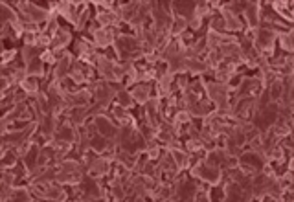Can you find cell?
Listing matches in <instances>:
<instances>
[{
	"instance_id": "cell-1",
	"label": "cell",
	"mask_w": 294,
	"mask_h": 202,
	"mask_svg": "<svg viewBox=\"0 0 294 202\" xmlns=\"http://www.w3.org/2000/svg\"><path fill=\"white\" fill-rule=\"evenodd\" d=\"M189 175H193L195 179L202 180V182H206V184L210 186H221L224 180L223 169L212 168L204 160H199L193 168H189Z\"/></svg>"
},
{
	"instance_id": "cell-2",
	"label": "cell",
	"mask_w": 294,
	"mask_h": 202,
	"mask_svg": "<svg viewBox=\"0 0 294 202\" xmlns=\"http://www.w3.org/2000/svg\"><path fill=\"white\" fill-rule=\"evenodd\" d=\"M111 171H112V160H109L105 156H96V158H92V162L88 164L87 168V175L96 180L105 179L107 175H111Z\"/></svg>"
},
{
	"instance_id": "cell-3",
	"label": "cell",
	"mask_w": 294,
	"mask_h": 202,
	"mask_svg": "<svg viewBox=\"0 0 294 202\" xmlns=\"http://www.w3.org/2000/svg\"><path fill=\"white\" fill-rule=\"evenodd\" d=\"M221 17H223V20H224V33H226V31L232 35L245 33V24H243L241 17H237V15L226 11V9L221 11Z\"/></svg>"
},
{
	"instance_id": "cell-4",
	"label": "cell",
	"mask_w": 294,
	"mask_h": 202,
	"mask_svg": "<svg viewBox=\"0 0 294 202\" xmlns=\"http://www.w3.org/2000/svg\"><path fill=\"white\" fill-rule=\"evenodd\" d=\"M70 42H72L70 29H66L61 26V29L52 37V50H55V52H63V50H66V46H68Z\"/></svg>"
},
{
	"instance_id": "cell-5",
	"label": "cell",
	"mask_w": 294,
	"mask_h": 202,
	"mask_svg": "<svg viewBox=\"0 0 294 202\" xmlns=\"http://www.w3.org/2000/svg\"><path fill=\"white\" fill-rule=\"evenodd\" d=\"M151 87H153L151 83H138V85H135L133 88H129L131 96L135 99V103L146 105L147 99L151 98Z\"/></svg>"
},
{
	"instance_id": "cell-6",
	"label": "cell",
	"mask_w": 294,
	"mask_h": 202,
	"mask_svg": "<svg viewBox=\"0 0 294 202\" xmlns=\"http://www.w3.org/2000/svg\"><path fill=\"white\" fill-rule=\"evenodd\" d=\"M245 18H247L250 29H258L259 28V2H247V7L243 11Z\"/></svg>"
},
{
	"instance_id": "cell-7",
	"label": "cell",
	"mask_w": 294,
	"mask_h": 202,
	"mask_svg": "<svg viewBox=\"0 0 294 202\" xmlns=\"http://www.w3.org/2000/svg\"><path fill=\"white\" fill-rule=\"evenodd\" d=\"M26 70H28V75H33L37 79H48V77H50V74L44 70V63H42L41 57L33 59V61L26 66Z\"/></svg>"
},
{
	"instance_id": "cell-8",
	"label": "cell",
	"mask_w": 294,
	"mask_h": 202,
	"mask_svg": "<svg viewBox=\"0 0 294 202\" xmlns=\"http://www.w3.org/2000/svg\"><path fill=\"white\" fill-rule=\"evenodd\" d=\"M18 87H20V90H24V92L28 94L29 98H35L37 94L41 92V88H39V79L33 77V75H28Z\"/></svg>"
},
{
	"instance_id": "cell-9",
	"label": "cell",
	"mask_w": 294,
	"mask_h": 202,
	"mask_svg": "<svg viewBox=\"0 0 294 202\" xmlns=\"http://www.w3.org/2000/svg\"><path fill=\"white\" fill-rule=\"evenodd\" d=\"M138 7H140V2H129V4H122L120 7V13H122V22L129 24L133 18L138 15Z\"/></svg>"
},
{
	"instance_id": "cell-10",
	"label": "cell",
	"mask_w": 294,
	"mask_h": 202,
	"mask_svg": "<svg viewBox=\"0 0 294 202\" xmlns=\"http://www.w3.org/2000/svg\"><path fill=\"white\" fill-rule=\"evenodd\" d=\"M44 52V50H41L39 46H29V44H24L22 48H20V55H22V64L24 66H28L33 59L41 57V53Z\"/></svg>"
},
{
	"instance_id": "cell-11",
	"label": "cell",
	"mask_w": 294,
	"mask_h": 202,
	"mask_svg": "<svg viewBox=\"0 0 294 202\" xmlns=\"http://www.w3.org/2000/svg\"><path fill=\"white\" fill-rule=\"evenodd\" d=\"M276 40L280 48L285 50L287 53H291L294 50V37H293V29H289V31H280L276 35Z\"/></svg>"
},
{
	"instance_id": "cell-12",
	"label": "cell",
	"mask_w": 294,
	"mask_h": 202,
	"mask_svg": "<svg viewBox=\"0 0 294 202\" xmlns=\"http://www.w3.org/2000/svg\"><path fill=\"white\" fill-rule=\"evenodd\" d=\"M68 195H66V190L63 184H57V182H53L50 188H48V193H46V201H66Z\"/></svg>"
},
{
	"instance_id": "cell-13",
	"label": "cell",
	"mask_w": 294,
	"mask_h": 202,
	"mask_svg": "<svg viewBox=\"0 0 294 202\" xmlns=\"http://www.w3.org/2000/svg\"><path fill=\"white\" fill-rule=\"evenodd\" d=\"M188 31V20L182 17H173V22H171V37L176 39L182 33Z\"/></svg>"
},
{
	"instance_id": "cell-14",
	"label": "cell",
	"mask_w": 294,
	"mask_h": 202,
	"mask_svg": "<svg viewBox=\"0 0 294 202\" xmlns=\"http://www.w3.org/2000/svg\"><path fill=\"white\" fill-rule=\"evenodd\" d=\"M107 145H109V140H107L105 136H101L100 133L94 134V136L90 138V151L96 153V155H101V153L107 149Z\"/></svg>"
},
{
	"instance_id": "cell-15",
	"label": "cell",
	"mask_w": 294,
	"mask_h": 202,
	"mask_svg": "<svg viewBox=\"0 0 294 202\" xmlns=\"http://www.w3.org/2000/svg\"><path fill=\"white\" fill-rule=\"evenodd\" d=\"M116 103L127 110L135 107V99H133V96H131L129 88H124V90H120V92L116 94Z\"/></svg>"
},
{
	"instance_id": "cell-16",
	"label": "cell",
	"mask_w": 294,
	"mask_h": 202,
	"mask_svg": "<svg viewBox=\"0 0 294 202\" xmlns=\"http://www.w3.org/2000/svg\"><path fill=\"white\" fill-rule=\"evenodd\" d=\"M269 98H271V101H280L283 96V83H282V77H278V79H274L269 85Z\"/></svg>"
},
{
	"instance_id": "cell-17",
	"label": "cell",
	"mask_w": 294,
	"mask_h": 202,
	"mask_svg": "<svg viewBox=\"0 0 294 202\" xmlns=\"http://www.w3.org/2000/svg\"><path fill=\"white\" fill-rule=\"evenodd\" d=\"M138 131L147 142H151V140H156V133H158V129L153 127V125H149L147 121H142L140 125H138Z\"/></svg>"
},
{
	"instance_id": "cell-18",
	"label": "cell",
	"mask_w": 294,
	"mask_h": 202,
	"mask_svg": "<svg viewBox=\"0 0 294 202\" xmlns=\"http://www.w3.org/2000/svg\"><path fill=\"white\" fill-rule=\"evenodd\" d=\"M88 20H90V9H88V4H85L81 11H79V17H77V24H76V29H85L87 28Z\"/></svg>"
},
{
	"instance_id": "cell-19",
	"label": "cell",
	"mask_w": 294,
	"mask_h": 202,
	"mask_svg": "<svg viewBox=\"0 0 294 202\" xmlns=\"http://www.w3.org/2000/svg\"><path fill=\"white\" fill-rule=\"evenodd\" d=\"M245 7H247V2H230V4H224V9L237 15V17H239V13L245 11Z\"/></svg>"
},
{
	"instance_id": "cell-20",
	"label": "cell",
	"mask_w": 294,
	"mask_h": 202,
	"mask_svg": "<svg viewBox=\"0 0 294 202\" xmlns=\"http://www.w3.org/2000/svg\"><path fill=\"white\" fill-rule=\"evenodd\" d=\"M18 50L17 48H11V50H6L4 55H2V66H7V64L15 63V57H17Z\"/></svg>"
}]
</instances>
